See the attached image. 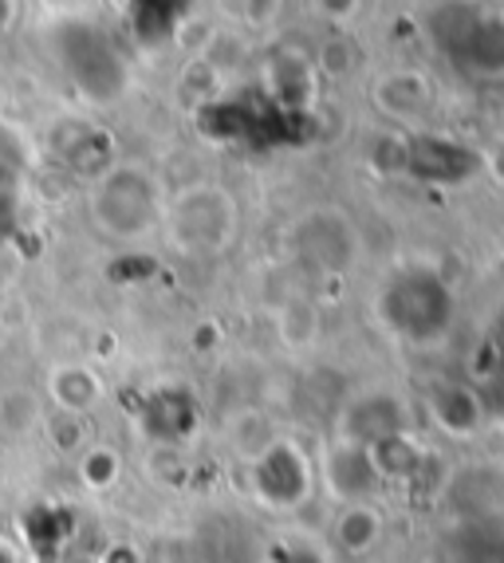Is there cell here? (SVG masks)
<instances>
[{"label":"cell","mask_w":504,"mask_h":563,"mask_svg":"<svg viewBox=\"0 0 504 563\" xmlns=\"http://www.w3.org/2000/svg\"><path fill=\"white\" fill-rule=\"evenodd\" d=\"M453 311L458 300L434 268H402L374 296V320L414 347H430L446 339L453 328Z\"/></svg>","instance_id":"obj_1"},{"label":"cell","mask_w":504,"mask_h":563,"mask_svg":"<svg viewBox=\"0 0 504 563\" xmlns=\"http://www.w3.org/2000/svg\"><path fill=\"white\" fill-rule=\"evenodd\" d=\"M430 40L465 76H504V16L476 0H441L426 16Z\"/></svg>","instance_id":"obj_2"},{"label":"cell","mask_w":504,"mask_h":563,"mask_svg":"<svg viewBox=\"0 0 504 563\" xmlns=\"http://www.w3.org/2000/svg\"><path fill=\"white\" fill-rule=\"evenodd\" d=\"M166 233L169 244L186 256H217L224 253L237 236L241 213H237L233 194L213 181H197V186L182 189L178 198L169 201L166 213Z\"/></svg>","instance_id":"obj_3"},{"label":"cell","mask_w":504,"mask_h":563,"mask_svg":"<svg viewBox=\"0 0 504 563\" xmlns=\"http://www.w3.org/2000/svg\"><path fill=\"white\" fill-rule=\"evenodd\" d=\"M166 213L162 206V189L154 174L142 166H114L111 174L99 178L91 194V217L114 241H139L154 233Z\"/></svg>","instance_id":"obj_4"},{"label":"cell","mask_w":504,"mask_h":563,"mask_svg":"<svg viewBox=\"0 0 504 563\" xmlns=\"http://www.w3.org/2000/svg\"><path fill=\"white\" fill-rule=\"evenodd\" d=\"M292 256H296L311 276H343L359 256V233L351 217L331 206L308 209L292 221Z\"/></svg>","instance_id":"obj_5"},{"label":"cell","mask_w":504,"mask_h":563,"mask_svg":"<svg viewBox=\"0 0 504 563\" xmlns=\"http://www.w3.org/2000/svg\"><path fill=\"white\" fill-rule=\"evenodd\" d=\"M252 485H256V497L269 508H299L308 500L311 481H316V465L308 461V453L299 450L296 442L281 438V442L264 450L261 457L252 461Z\"/></svg>","instance_id":"obj_6"},{"label":"cell","mask_w":504,"mask_h":563,"mask_svg":"<svg viewBox=\"0 0 504 563\" xmlns=\"http://www.w3.org/2000/svg\"><path fill=\"white\" fill-rule=\"evenodd\" d=\"M410 433V418H406V402L394 390H366V395L351 398L339 418V442L343 445H371Z\"/></svg>","instance_id":"obj_7"},{"label":"cell","mask_w":504,"mask_h":563,"mask_svg":"<svg viewBox=\"0 0 504 563\" xmlns=\"http://www.w3.org/2000/svg\"><path fill=\"white\" fill-rule=\"evenodd\" d=\"M398 154L406 174L421 181H438V186H458L476 169V154H469L458 142L438 139V134H410Z\"/></svg>","instance_id":"obj_8"},{"label":"cell","mask_w":504,"mask_h":563,"mask_svg":"<svg viewBox=\"0 0 504 563\" xmlns=\"http://www.w3.org/2000/svg\"><path fill=\"white\" fill-rule=\"evenodd\" d=\"M371 103L383 119L406 122V126H410V122L426 119V111H430V103H434V87H430V79L421 76V71H414V67H394V71H383V76L374 79Z\"/></svg>","instance_id":"obj_9"},{"label":"cell","mask_w":504,"mask_h":563,"mask_svg":"<svg viewBox=\"0 0 504 563\" xmlns=\"http://www.w3.org/2000/svg\"><path fill=\"white\" fill-rule=\"evenodd\" d=\"M324 481L343 505H371V497L383 488V477L374 470L371 453L363 445H343L336 442L331 453H324Z\"/></svg>","instance_id":"obj_10"},{"label":"cell","mask_w":504,"mask_h":563,"mask_svg":"<svg viewBox=\"0 0 504 563\" xmlns=\"http://www.w3.org/2000/svg\"><path fill=\"white\" fill-rule=\"evenodd\" d=\"M47 398L56 406V413H75V418H84L99 406L103 398V383L95 371L87 366L72 363V366H56L52 378H47Z\"/></svg>","instance_id":"obj_11"},{"label":"cell","mask_w":504,"mask_h":563,"mask_svg":"<svg viewBox=\"0 0 504 563\" xmlns=\"http://www.w3.org/2000/svg\"><path fill=\"white\" fill-rule=\"evenodd\" d=\"M430 418L449 433V438H469L481 430V398L458 383H438V390L430 395Z\"/></svg>","instance_id":"obj_12"},{"label":"cell","mask_w":504,"mask_h":563,"mask_svg":"<svg viewBox=\"0 0 504 563\" xmlns=\"http://www.w3.org/2000/svg\"><path fill=\"white\" fill-rule=\"evenodd\" d=\"M331 540L339 552L347 555H366L383 540V517L371 505H343V512L331 525Z\"/></svg>","instance_id":"obj_13"},{"label":"cell","mask_w":504,"mask_h":563,"mask_svg":"<svg viewBox=\"0 0 504 563\" xmlns=\"http://www.w3.org/2000/svg\"><path fill=\"white\" fill-rule=\"evenodd\" d=\"M44 398L29 386H9V390H0V433L9 438V442H24L32 433L44 426Z\"/></svg>","instance_id":"obj_14"},{"label":"cell","mask_w":504,"mask_h":563,"mask_svg":"<svg viewBox=\"0 0 504 563\" xmlns=\"http://www.w3.org/2000/svg\"><path fill=\"white\" fill-rule=\"evenodd\" d=\"M269 79L276 87L281 107H304L311 99V84H316V64L288 47V52H281V56L272 59Z\"/></svg>","instance_id":"obj_15"},{"label":"cell","mask_w":504,"mask_h":563,"mask_svg":"<svg viewBox=\"0 0 504 563\" xmlns=\"http://www.w3.org/2000/svg\"><path fill=\"white\" fill-rule=\"evenodd\" d=\"M371 461H374V470H379V477H383V485L386 481H410L414 473H418V465H421V445L414 442L410 433H398V438H386V442H379V445H371Z\"/></svg>","instance_id":"obj_16"},{"label":"cell","mask_w":504,"mask_h":563,"mask_svg":"<svg viewBox=\"0 0 504 563\" xmlns=\"http://www.w3.org/2000/svg\"><path fill=\"white\" fill-rule=\"evenodd\" d=\"M229 438H233V445L241 450V457L256 461L264 450H272V445L281 442V433H276V426H272L269 413L261 410H244L233 418V426H229Z\"/></svg>","instance_id":"obj_17"},{"label":"cell","mask_w":504,"mask_h":563,"mask_svg":"<svg viewBox=\"0 0 504 563\" xmlns=\"http://www.w3.org/2000/svg\"><path fill=\"white\" fill-rule=\"evenodd\" d=\"M119 473H122V461L111 445H91V450H84V457H79V477H84V485L95 488V493L111 488L114 481H119Z\"/></svg>","instance_id":"obj_18"},{"label":"cell","mask_w":504,"mask_h":563,"mask_svg":"<svg viewBox=\"0 0 504 563\" xmlns=\"http://www.w3.org/2000/svg\"><path fill=\"white\" fill-rule=\"evenodd\" d=\"M316 64H319V71H327L331 79H343V76H351V71H355V64H359V47L351 44L347 36L327 40V44L319 47Z\"/></svg>","instance_id":"obj_19"},{"label":"cell","mask_w":504,"mask_h":563,"mask_svg":"<svg viewBox=\"0 0 504 563\" xmlns=\"http://www.w3.org/2000/svg\"><path fill=\"white\" fill-rule=\"evenodd\" d=\"M272 563H331V560L324 555V548H316L304 536H284L272 548Z\"/></svg>","instance_id":"obj_20"},{"label":"cell","mask_w":504,"mask_h":563,"mask_svg":"<svg viewBox=\"0 0 504 563\" xmlns=\"http://www.w3.org/2000/svg\"><path fill=\"white\" fill-rule=\"evenodd\" d=\"M276 12H281V0H244V20L252 29H269Z\"/></svg>","instance_id":"obj_21"},{"label":"cell","mask_w":504,"mask_h":563,"mask_svg":"<svg viewBox=\"0 0 504 563\" xmlns=\"http://www.w3.org/2000/svg\"><path fill=\"white\" fill-rule=\"evenodd\" d=\"M485 169H489V174H493L496 186H504V139L496 142L493 151L485 154Z\"/></svg>","instance_id":"obj_22"},{"label":"cell","mask_w":504,"mask_h":563,"mask_svg":"<svg viewBox=\"0 0 504 563\" xmlns=\"http://www.w3.org/2000/svg\"><path fill=\"white\" fill-rule=\"evenodd\" d=\"M319 9H324L327 16H347V12L355 9V0H319Z\"/></svg>","instance_id":"obj_23"}]
</instances>
